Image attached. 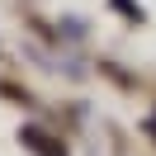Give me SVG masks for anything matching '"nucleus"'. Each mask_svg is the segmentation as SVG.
Masks as SVG:
<instances>
[{
	"label": "nucleus",
	"instance_id": "obj_1",
	"mask_svg": "<svg viewBox=\"0 0 156 156\" xmlns=\"http://www.w3.org/2000/svg\"><path fill=\"white\" fill-rule=\"evenodd\" d=\"M24 142H29L33 151H43V156H66V147H62V142H52V137H43V133H33V128H29V133H24Z\"/></svg>",
	"mask_w": 156,
	"mask_h": 156
}]
</instances>
